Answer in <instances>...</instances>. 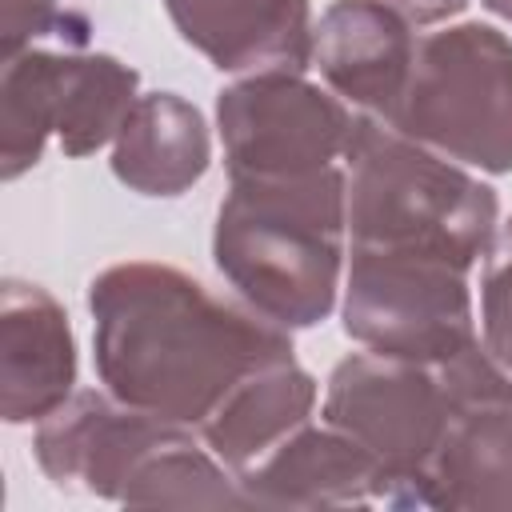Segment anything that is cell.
<instances>
[{
	"instance_id": "277c9868",
	"label": "cell",
	"mask_w": 512,
	"mask_h": 512,
	"mask_svg": "<svg viewBox=\"0 0 512 512\" xmlns=\"http://www.w3.org/2000/svg\"><path fill=\"white\" fill-rule=\"evenodd\" d=\"M348 252L476 268L496 236V192L456 160L356 112L344 152Z\"/></svg>"
},
{
	"instance_id": "8fae6325",
	"label": "cell",
	"mask_w": 512,
	"mask_h": 512,
	"mask_svg": "<svg viewBox=\"0 0 512 512\" xmlns=\"http://www.w3.org/2000/svg\"><path fill=\"white\" fill-rule=\"evenodd\" d=\"M412 24L376 0H336L312 36V68L356 112L384 120L412 72Z\"/></svg>"
},
{
	"instance_id": "ffe728a7",
	"label": "cell",
	"mask_w": 512,
	"mask_h": 512,
	"mask_svg": "<svg viewBox=\"0 0 512 512\" xmlns=\"http://www.w3.org/2000/svg\"><path fill=\"white\" fill-rule=\"evenodd\" d=\"M488 12H496V16H504L508 24H512V0H480Z\"/></svg>"
},
{
	"instance_id": "9a60e30c",
	"label": "cell",
	"mask_w": 512,
	"mask_h": 512,
	"mask_svg": "<svg viewBox=\"0 0 512 512\" xmlns=\"http://www.w3.org/2000/svg\"><path fill=\"white\" fill-rule=\"evenodd\" d=\"M208 164V124L200 108L176 92L140 96L112 140V176L140 196H184L208 172Z\"/></svg>"
},
{
	"instance_id": "30bf717a",
	"label": "cell",
	"mask_w": 512,
	"mask_h": 512,
	"mask_svg": "<svg viewBox=\"0 0 512 512\" xmlns=\"http://www.w3.org/2000/svg\"><path fill=\"white\" fill-rule=\"evenodd\" d=\"M76 388V340L60 300L8 276L0 288V416L40 424Z\"/></svg>"
},
{
	"instance_id": "d6986e66",
	"label": "cell",
	"mask_w": 512,
	"mask_h": 512,
	"mask_svg": "<svg viewBox=\"0 0 512 512\" xmlns=\"http://www.w3.org/2000/svg\"><path fill=\"white\" fill-rule=\"evenodd\" d=\"M392 12H400L408 24L428 28V24H444L448 16H460L468 8V0H376Z\"/></svg>"
},
{
	"instance_id": "7a4b0ae2",
	"label": "cell",
	"mask_w": 512,
	"mask_h": 512,
	"mask_svg": "<svg viewBox=\"0 0 512 512\" xmlns=\"http://www.w3.org/2000/svg\"><path fill=\"white\" fill-rule=\"evenodd\" d=\"M344 168L240 176L216 208L212 260L236 296L280 328L328 320L348 260Z\"/></svg>"
},
{
	"instance_id": "3957f363",
	"label": "cell",
	"mask_w": 512,
	"mask_h": 512,
	"mask_svg": "<svg viewBox=\"0 0 512 512\" xmlns=\"http://www.w3.org/2000/svg\"><path fill=\"white\" fill-rule=\"evenodd\" d=\"M40 472L68 492L132 508H248L232 468L192 440V428L104 392H72L36 424Z\"/></svg>"
},
{
	"instance_id": "ac0fdd59",
	"label": "cell",
	"mask_w": 512,
	"mask_h": 512,
	"mask_svg": "<svg viewBox=\"0 0 512 512\" xmlns=\"http://www.w3.org/2000/svg\"><path fill=\"white\" fill-rule=\"evenodd\" d=\"M44 36H60L68 44H88L92 28L80 12L64 8V0H4L0 4V52L4 60L32 48Z\"/></svg>"
},
{
	"instance_id": "8992f818",
	"label": "cell",
	"mask_w": 512,
	"mask_h": 512,
	"mask_svg": "<svg viewBox=\"0 0 512 512\" xmlns=\"http://www.w3.org/2000/svg\"><path fill=\"white\" fill-rule=\"evenodd\" d=\"M384 124L444 160L512 172V40L480 20L420 36Z\"/></svg>"
},
{
	"instance_id": "ba28073f",
	"label": "cell",
	"mask_w": 512,
	"mask_h": 512,
	"mask_svg": "<svg viewBox=\"0 0 512 512\" xmlns=\"http://www.w3.org/2000/svg\"><path fill=\"white\" fill-rule=\"evenodd\" d=\"M340 316L344 332L368 352L424 364H440L480 340L468 268L448 260L348 252Z\"/></svg>"
},
{
	"instance_id": "7c38bea8",
	"label": "cell",
	"mask_w": 512,
	"mask_h": 512,
	"mask_svg": "<svg viewBox=\"0 0 512 512\" xmlns=\"http://www.w3.org/2000/svg\"><path fill=\"white\" fill-rule=\"evenodd\" d=\"M180 40L220 72L312 68V8L308 0H164Z\"/></svg>"
},
{
	"instance_id": "2e32d148",
	"label": "cell",
	"mask_w": 512,
	"mask_h": 512,
	"mask_svg": "<svg viewBox=\"0 0 512 512\" xmlns=\"http://www.w3.org/2000/svg\"><path fill=\"white\" fill-rule=\"evenodd\" d=\"M316 408V380L296 360L268 364L252 372L228 400L200 424L204 444L236 472L252 468L276 444H284L296 428L312 420Z\"/></svg>"
},
{
	"instance_id": "5b68a950",
	"label": "cell",
	"mask_w": 512,
	"mask_h": 512,
	"mask_svg": "<svg viewBox=\"0 0 512 512\" xmlns=\"http://www.w3.org/2000/svg\"><path fill=\"white\" fill-rule=\"evenodd\" d=\"M504 392H512V376L480 340L440 364L352 352L328 376L324 424L340 428L372 456L380 504L420 508V484L456 412Z\"/></svg>"
},
{
	"instance_id": "e0dca14e",
	"label": "cell",
	"mask_w": 512,
	"mask_h": 512,
	"mask_svg": "<svg viewBox=\"0 0 512 512\" xmlns=\"http://www.w3.org/2000/svg\"><path fill=\"white\" fill-rule=\"evenodd\" d=\"M480 332L484 348L512 376V216L496 228L480 272Z\"/></svg>"
},
{
	"instance_id": "9c48e42d",
	"label": "cell",
	"mask_w": 512,
	"mask_h": 512,
	"mask_svg": "<svg viewBox=\"0 0 512 512\" xmlns=\"http://www.w3.org/2000/svg\"><path fill=\"white\" fill-rule=\"evenodd\" d=\"M352 124L356 108L288 68L248 72L216 96L228 180L336 168L348 152Z\"/></svg>"
},
{
	"instance_id": "52a82bcc",
	"label": "cell",
	"mask_w": 512,
	"mask_h": 512,
	"mask_svg": "<svg viewBox=\"0 0 512 512\" xmlns=\"http://www.w3.org/2000/svg\"><path fill=\"white\" fill-rule=\"evenodd\" d=\"M140 76L108 52L24 48L0 72V176L12 184L40 164L48 136L64 156H88L116 140Z\"/></svg>"
},
{
	"instance_id": "5bb4252c",
	"label": "cell",
	"mask_w": 512,
	"mask_h": 512,
	"mask_svg": "<svg viewBox=\"0 0 512 512\" xmlns=\"http://www.w3.org/2000/svg\"><path fill=\"white\" fill-rule=\"evenodd\" d=\"M420 508L512 512V392L456 412L420 484Z\"/></svg>"
},
{
	"instance_id": "4fadbf2b",
	"label": "cell",
	"mask_w": 512,
	"mask_h": 512,
	"mask_svg": "<svg viewBox=\"0 0 512 512\" xmlns=\"http://www.w3.org/2000/svg\"><path fill=\"white\" fill-rule=\"evenodd\" d=\"M248 508H364L380 504L372 456L332 424H304L252 468L236 472Z\"/></svg>"
},
{
	"instance_id": "6da1fadb",
	"label": "cell",
	"mask_w": 512,
	"mask_h": 512,
	"mask_svg": "<svg viewBox=\"0 0 512 512\" xmlns=\"http://www.w3.org/2000/svg\"><path fill=\"white\" fill-rule=\"evenodd\" d=\"M88 312L100 384L184 428H200L252 372L296 360L288 328L156 260L96 272Z\"/></svg>"
}]
</instances>
